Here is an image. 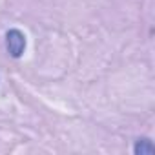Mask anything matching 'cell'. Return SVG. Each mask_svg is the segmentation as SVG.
Masks as SVG:
<instances>
[{"instance_id": "obj_2", "label": "cell", "mask_w": 155, "mask_h": 155, "mask_svg": "<svg viewBox=\"0 0 155 155\" xmlns=\"http://www.w3.org/2000/svg\"><path fill=\"white\" fill-rule=\"evenodd\" d=\"M133 151H135V155H153L155 146L148 137H142V139H137V142L133 146Z\"/></svg>"}, {"instance_id": "obj_1", "label": "cell", "mask_w": 155, "mask_h": 155, "mask_svg": "<svg viewBox=\"0 0 155 155\" xmlns=\"http://www.w3.org/2000/svg\"><path fill=\"white\" fill-rule=\"evenodd\" d=\"M6 48L9 51V55L13 58L22 57L24 49H26V37L20 29H9L6 33Z\"/></svg>"}]
</instances>
